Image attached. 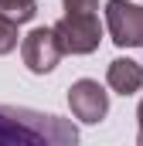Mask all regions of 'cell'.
<instances>
[{
	"instance_id": "cell-1",
	"label": "cell",
	"mask_w": 143,
	"mask_h": 146,
	"mask_svg": "<svg viewBox=\"0 0 143 146\" xmlns=\"http://www.w3.org/2000/svg\"><path fill=\"white\" fill-rule=\"evenodd\" d=\"M78 143V129L34 109L0 106V146H72Z\"/></svg>"
},
{
	"instance_id": "cell-2",
	"label": "cell",
	"mask_w": 143,
	"mask_h": 146,
	"mask_svg": "<svg viewBox=\"0 0 143 146\" xmlns=\"http://www.w3.org/2000/svg\"><path fill=\"white\" fill-rule=\"evenodd\" d=\"M51 31L61 44V54H92L102 41V24L96 14H72L65 10L61 21L51 24Z\"/></svg>"
},
{
	"instance_id": "cell-3",
	"label": "cell",
	"mask_w": 143,
	"mask_h": 146,
	"mask_svg": "<svg viewBox=\"0 0 143 146\" xmlns=\"http://www.w3.org/2000/svg\"><path fill=\"white\" fill-rule=\"evenodd\" d=\"M106 31L116 48H143V7L130 0H106Z\"/></svg>"
},
{
	"instance_id": "cell-4",
	"label": "cell",
	"mask_w": 143,
	"mask_h": 146,
	"mask_svg": "<svg viewBox=\"0 0 143 146\" xmlns=\"http://www.w3.org/2000/svg\"><path fill=\"white\" fill-rule=\"evenodd\" d=\"M68 106H72V115L78 122L96 126V122H102L109 115V92L92 78H78L68 88Z\"/></svg>"
},
{
	"instance_id": "cell-5",
	"label": "cell",
	"mask_w": 143,
	"mask_h": 146,
	"mask_svg": "<svg viewBox=\"0 0 143 146\" xmlns=\"http://www.w3.org/2000/svg\"><path fill=\"white\" fill-rule=\"evenodd\" d=\"M21 58L27 65V72L34 75H48L58 68L61 61V44L51 27H34L27 37H21Z\"/></svg>"
},
{
	"instance_id": "cell-6",
	"label": "cell",
	"mask_w": 143,
	"mask_h": 146,
	"mask_svg": "<svg viewBox=\"0 0 143 146\" xmlns=\"http://www.w3.org/2000/svg\"><path fill=\"white\" fill-rule=\"evenodd\" d=\"M106 85L116 95H136L143 88V65L133 58H116L106 68Z\"/></svg>"
},
{
	"instance_id": "cell-7",
	"label": "cell",
	"mask_w": 143,
	"mask_h": 146,
	"mask_svg": "<svg viewBox=\"0 0 143 146\" xmlns=\"http://www.w3.org/2000/svg\"><path fill=\"white\" fill-rule=\"evenodd\" d=\"M0 14L21 27V24L34 21V14H37V0H0Z\"/></svg>"
},
{
	"instance_id": "cell-8",
	"label": "cell",
	"mask_w": 143,
	"mask_h": 146,
	"mask_svg": "<svg viewBox=\"0 0 143 146\" xmlns=\"http://www.w3.org/2000/svg\"><path fill=\"white\" fill-rule=\"evenodd\" d=\"M17 41H21L17 24H14V21H7V17L0 14V54H10V51L17 48Z\"/></svg>"
},
{
	"instance_id": "cell-9",
	"label": "cell",
	"mask_w": 143,
	"mask_h": 146,
	"mask_svg": "<svg viewBox=\"0 0 143 146\" xmlns=\"http://www.w3.org/2000/svg\"><path fill=\"white\" fill-rule=\"evenodd\" d=\"M61 3L72 14H96L99 10V0H61Z\"/></svg>"
},
{
	"instance_id": "cell-10",
	"label": "cell",
	"mask_w": 143,
	"mask_h": 146,
	"mask_svg": "<svg viewBox=\"0 0 143 146\" xmlns=\"http://www.w3.org/2000/svg\"><path fill=\"white\" fill-rule=\"evenodd\" d=\"M136 119H140V133H136V143L143 146V102L136 106Z\"/></svg>"
}]
</instances>
